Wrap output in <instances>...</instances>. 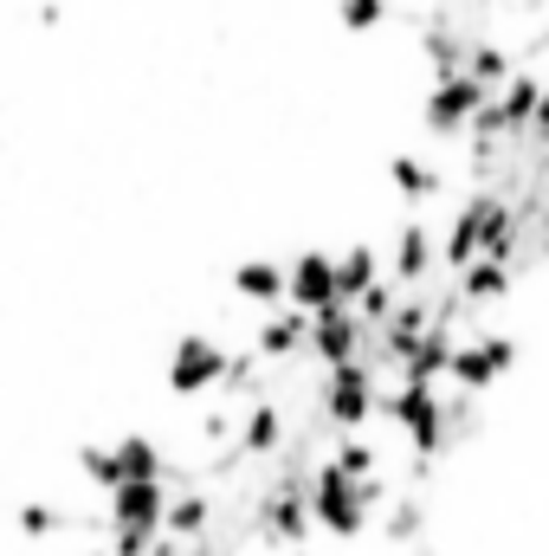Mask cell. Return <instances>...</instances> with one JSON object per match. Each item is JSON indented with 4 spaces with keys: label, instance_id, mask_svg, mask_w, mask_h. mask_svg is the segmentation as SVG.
I'll use <instances>...</instances> for the list:
<instances>
[{
    "label": "cell",
    "instance_id": "6da1fadb",
    "mask_svg": "<svg viewBox=\"0 0 549 556\" xmlns=\"http://www.w3.org/2000/svg\"><path fill=\"white\" fill-rule=\"evenodd\" d=\"M388 498V479H349V472H336L330 459L310 472V525L323 531V538H336V544H349V538H362V525H369V511Z\"/></svg>",
    "mask_w": 549,
    "mask_h": 556
},
{
    "label": "cell",
    "instance_id": "7a4b0ae2",
    "mask_svg": "<svg viewBox=\"0 0 549 556\" xmlns=\"http://www.w3.org/2000/svg\"><path fill=\"white\" fill-rule=\"evenodd\" d=\"M323 415L336 420L343 433H362L369 420L382 415V369L369 356L343 363V369H323Z\"/></svg>",
    "mask_w": 549,
    "mask_h": 556
},
{
    "label": "cell",
    "instance_id": "3957f363",
    "mask_svg": "<svg viewBox=\"0 0 549 556\" xmlns=\"http://www.w3.org/2000/svg\"><path fill=\"white\" fill-rule=\"evenodd\" d=\"M227 343L214 337V330H188L181 343H175V356H168V389L194 408V402H214V389H220V376H227Z\"/></svg>",
    "mask_w": 549,
    "mask_h": 556
},
{
    "label": "cell",
    "instance_id": "277c9868",
    "mask_svg": "<svg viewBox=\"0 0 549 556\" xmlns=\"http://www.w3.org/2000/svg\"><path fill=\"white\" fill-rule=\"evenodd\" d=\"M511 363H518V343H511L505 330H472V337H459V350H452L446 376H452V389H459V395H485Z\"/></svg>",
    "mask_w": 549,
    "mask_h": 556
},
{
    "label": "cell",
    "instance_id": "5b68a950",
    "mask_svg": "<svg viewBox=\"0 0 549 556\" xmlns=\"http://www.w3.org/2000/svg\"><path fill=\"white\" fill-rule=\"evenodd\" d=\"M491 104V91L485 85H472L465 72H452V78H433L426 85V104H420V124L433 130V137H465L472 124H478V111Z\"/></svg>",
    "mask_w": 549,
    "mask_h": 556
},
{
    "label": "cell",
    "instance_id": "8992f818",
    "mask_svg": "<svg viewBox=\"0 0 549 556\" xmlns=\"http://www.w3.org/2000/svg\"><path fill=\"white\" fill-rule=\"evenodd\" d=\"M284 304H291V311H304V317H317V311L343 304V285H336V253H323V247L297 253V260L284 266Z\"/></svg>",
    "mask_w": 549,
    "mask_h": 556
},
{
    "label": "cell",
    "instance_id": "52a82bcc",
    "mask_svg": "<svg viewBox=\"0 0 549 556\" xmlns=\"http://www.w3.org/2000/svg\"><path fill=\"white\" fill-rule=\"evenodd\" d=\"M362 350H369V324H362L349 304H330V311H317V317H310V356H317L323 369L362 363Z\"/></svg>",
    "mask_w": 549,
    "mask_h": 556
},
{
    "label": "cell",
    "instance_id": "ba28073f",
    "mask_svg": "<svg viewBox=\"0 0 549 556\" xmlns=\"http://www.w3.org/2000/svg\"><path fill=\"white\" fill-rule=\"evenodd\" d=\"M253 350H259V363H291V356H304V350H310V317L291 311V304L266 311L259 330H253Z\"/></svg>",
    "mask_w": 549,
    "mask_h": 556
},
{
    "label": "cell",
    "instance_id": "9c48e42d",
    "mask_svg": "<svg viewBox=\"0 0 549 556\" xmlns=\"http://www.w3.org/2000/svg\"><path fill=\"white\" fill-rule=\"evenodd\" d=\"M284 433H291V415H284V402H246L240 408V459H272L284 453Z\"/></svg>",
    "mask_w": 549,
    "mask_h": 556
},
{
    "label": "cell",
    "instance_id": "30bf717a",
    "mask_svg": "<svg viewBox=\"0 0 549 556\" xmlns=\"http://www.w3.org/2000/svg\"><path fill=\"white\" fill-rule=\"evenodd\" d=\"M207 525H214V492H207V485H168L162 538H175V544H194V538H207Z\"/></svg>",
    "mask_w": 549,
    "mask_h": 556
},
{
    "label": "cell",
    "instance_id": "8fae6325",
    "mask_svg": "<svg viewBox=\"0 0 549 556\" xmlns=\"http://www.w3.org/2000/svg\"><path fill=\"white\" fill-rule=\"evenodd\" d=\"M382 278H388V266H382V253H375L369 240H349V247L336 253V285H343V304L369 298V291H375Z\"/></svg>",
    "mask_w": 549,
    "mask_h": 556
},
{
    "label": "cell",
    "instance_id": "7c38bea8",
    "mask_svg": "<svg viewBox=\"0 0 549 556\" xmlns=\"http://www.w3.org/2000/svg\"><path fill=\"white\" fill-rule=\"evenodd\" d=\"M388 188H395L408 207H426V201L446 194V175H439L426 155H395V162H388Z\"/></svg>",
    "mask_w": 549,
    "mask_h": 556
},
{
    "label": "cell",
    "instance_id": "4fadbf2b",
    "mask_svg": "<svg viewBox=\"0 0 549 556\" xmlns=\"http://www.w3.org/2000/svg\"><path fill=\"white\" fill-rule=\"evenodd\" d=\"M511 285L518 273L505 266V260H478V266H465V273H452V291L478 311V304H498V298H511Z\"/></svg>",
    "mask_w": 549,
    "mask_h": 556
},
{
    "label": "cell",
    "instance_id": "5bb4252c",
    "mask_svg": "<svg viewBox=\"0 0 549 556\" xmlns=\"http://www.w3.org/2000/svg\"><path fill=\"white\" fill-rule=\"evenodd\" d=\"M233 298L278 311V304H284V266H278V260H246V266L233 273Z\"/></svg>",
    "mask_w": 549,
    "mask_h": 556
},
{
    "label": "cell",
    "instance_id": "9a60e30c",
    "mask_svg": "<svg viewBox=\"0 0 549 556\" xmlns=\"http://www.w3.org/2000/svg\"><path fill=\"white\" fill-rule=\"evenodd\" d=\"M388 13H395V0H336V20H343L349 33H375Z\"/></svg>",
    "mask_w": 549,
    "mask_h": 556
},
{
    "label": "cell",
    "instance_id": "2e32d148",
    "mask_svg": "<svg viewBox=\"0 0 549 556\" xmlns=\"http://www.w3.org/2000/svg\"><path fill=\"white\" fill-rule=\"evenodd\" d=\"M382 531H388L395 544H408V538H420V492H401V498L388 505V518H382Z\"/></svg>",
    "mask_w": 549,
    "mask_h": 556
},
{
    "label": "cell",
    "instance_id": "e0dca14e",
    "mask_svg": "<svg viewBox=\"0 0 549 556\" xmlns=\"http://www.w3.org/2000/svg\"><path fill=\"white\" fill-rule=\"evenodd\" d=\"M78 556H111V551H78Z\"/></svg>",
    "mask_w": 549,
    "mask_h": 556
}]
</instances>
